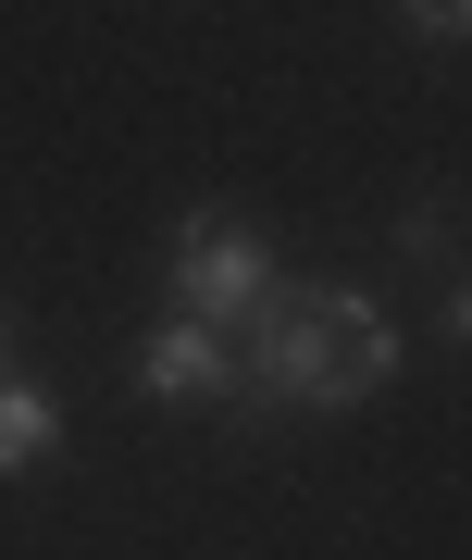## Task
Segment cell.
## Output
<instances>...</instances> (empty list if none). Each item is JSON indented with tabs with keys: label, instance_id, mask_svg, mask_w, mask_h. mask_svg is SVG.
<instances>
[{
	"label": "cell",
	"instance_id": "7a4b0ae2",
	"mask_svg": "<svg viewBox=\"0 0 472 560\" xmlns=\"http://www.w3.org/2000/svg\"><path fill=\"white\" fill-rule=\"evenodd\" d=\"M162 287H175L187 324H224L236 337V324L286 287V261H274V237H261L249 212H187L175 237H162Z\"/></svg>",
	"mask_w": 472,
	"mask_h": 560
},
{
	"label": "cell",
	"instance_id": "8992f818",
	"mask_svg": "<svg viewBox=\"0 0 472 560\" xmlns=\"http://www.w3.org/2000/svg\"><path fill=\"white\" fill-rule=\"evenodd\" d=\"M0 374H13V312H0Z\"/></svg>",
	"mask_w": 472,
	"mask_h": 560
},
{
	"label": "cell",
	"instance_id": "5b68a950",
	"mask_svg": "<svg viewBox=\"0 0 472 560\" xmlns=\"http://www.w3.org/2000/svg\"><path fill=\"white\" fill-rule=\"evenodd\" d=\"M411 38H435V50H460V25H472V0H386Z\"/></svg>",
	"mask_w": 472,
	"mask_h": 560
},
{
	"label": "cell",
	"instance_id": "277c9868",
	"mask_svg": "<svg viewBox=\"0 0 472 560\" xmlns=\"http://www.w3.org/2000/svg\"><path fill=\"white\" fill-rule=\"evenodd\" d=\"M50 448H62V411H50L25 374H0V486H13V474H38Z\"/></svg>",
	"mask_w": 472,
	"mask_h": 560
},
{
	"label": "cell",
	"instance_id": "6da1fadb",
	"mask_svg": "<svg viewBox=\"0 0 472 560\" xmlns=\"http://www.w3.org/2000/svg\"><path fill=\"white\" fill-rule=\"evenodd\" d=\"M411 337L361 300V287H274L236 324V423H298V411H361L398 386Z\"/></svg>",
	"mask_w": 472,
	"mask_h": 560
},
{
	"label": "cell",
	"instance_id": "3957f363",
	"mask_svg": "<svg viewBox=\"0 0 472 560\" xmlns=\"http://www.w3.org/2000/svg\"><path fill=\"white\" fill-rule=\"evenodd\" d=\"M125 386H138L150 411H236V337H224V324L162 312L150 337L125 349Z\"/></svg>",
	"mask_w": 472,
	"mask_h": 560
}]
</instances>
